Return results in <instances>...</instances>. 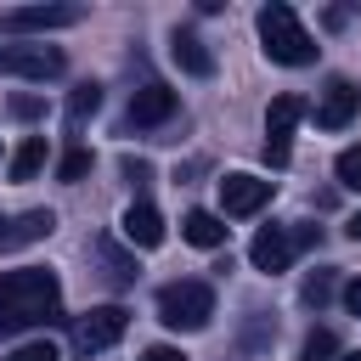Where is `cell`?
Here are the masks:
<instances>
[{
	"instance_id": "1",
	"label": "cell",
	"mask_w": 361,
	"mask_h": 361,
	"mask_svg": "<svg viewBox=\"0 0 361 361\" xmlns=\"http://www.w3.org/2000/svg\"><path fill=\"white\" fill-rule=\"evenodd\" d=\"M62 316V282L51 265H17L0 271V333L45 327Z\"/></svg>"
},
{
	"instance_id": "2",
	"label": "cell",
	"mask_w": 361,
	"mask_h": 361,
	"mask_svg": "<svg viewBox=\"0 0 361 361\" xmlns=\"http://www.w3.org/2000/svg\"><path fill=\"white\" fill-rule=\"evenodd\" d=\"M259 45H265V56L282 62V68L316 62V39L305 34V23L293 17V6H282V0H271V6L259 11Z\"/></svg>"
},
{
	"instance_id": "3",
	"label": "cell",
	"mask_w": 361,
	"mask_h": 361,
	"mask_svg": "<svg viewBox=\"0 0 361 361\" xmlns=\"http://www.w3.org/2000/svg\"><path fill=\"white\" fill-rule=\"evenodd\" d=\"M209 316H214V288H209V282L180 276V282H164V288H158V322H164V327H175V333H203Z\"/></svg>"
},
{
	"instance_id": "4",
	"label": "cell",
	"mask_w": 361,
	"mask_h": 361,
	"mask_svg": "<svg viewBox=\"0 0 361 361\" xmlns=\"http://www.w3.org/2000/svg\"><path fill=\"white\" fill-rule=\"evenodd\" d=\"M305 243H316V231H310V226H299V231H288V226H265V231H254L248 259H254V271L276 276V271H288V265H293V254H299Z\"/></svg>"
},
{
	"instance_id": "5",
	"label": "cell",
	"mask_w": 361,
	"mask_h": 361,
	"mask_svg": "<svg viewBox=\"0 0 361 361\" xmlns=\"http://www.w3.org/2000/svg\"><path fill=\"white\" fill-rule=\"evenodd\" d=\"M299 118H305V102H299L293 90H282V96L265 107V164H271V169H282V164L293 158V130H299Z\"/></svg>"
},
{
	"instance_id": "6",
	"label": "cell",
	"mask_w": 361,
	"mask_h": 361,
	"mask_svg": "<svg viewBox=\"0 0 361 361\" xmlns=\"http://www.w3.org/2000/svg\"><path fill=\"white\" fill-rule=\"evenodd\" d=\"M124 333H130V310H124V305H96V310H85V316H73V344H79L85 355L113 350Z\"/></svg>"
},
{
	"instance_id": "7",
	"label": "cell",
	"mask_w": 361,
	"mask_h": 361,
	"mask_svg": "<svg viewBox=\"0 0 361 361\" xmlns=\"http://www.w3.org/2000/svg\"><path fill=\"white\" fill-rule=\"evenodd\" d=\"M68 68V56L56 45H0V73L17 79H56Z\"/></svg>"
},
{
	"instance_id": "8",
	"label": "cell",
	"mask_w": 361,
	"mask_h": 361,
	"mask_svg": "<svg viewBox=\"0 0 361 361\" xmlns=\"http://www.w3.org/2000/svg\"><path fill=\"white\" fill-rule=\"evenodd\" d=\"M265 203H271V180L243 175V169L220 180V209H226V214H259Z\"/></svg>"
},
{
	"instance_id": "9",
	"label": "cell",
	"mask_w": 361,
	"mask_h": 361,
	"mask_svg": "<svg viewBox=\"0 0 361 361\" xmlns=\"http://www.w3.org/2000/svg\"><path fill=\"white\" fill-rule=\"evenodd\" d=\"M51 231H56V214H51V209H23V214H6V220H0V254L28 248V243H39V237H51Z\"/></svg>"
},
{
	"instance_id": "10",
	"label": "cell",
	"mask_w": 361,
	"mask_h": 361,
	"mask_svg": "<svg viewBox=\"0 0 361 361\" xmlns=\"http://www.w3.org/2000/svg\"><path fill=\"white\" fill-rule=\"evenodd\" d=\"M79 17H85V6H17V11L0 17V28L6 34H28V28H68Z\"/></svg>"
},
{
	"instance_id": "11",
	"label": "cell",
	"mask_w": 361,
	"mask_h": 361,
	"mask_svg": "<svg viewBox=\"0 0 361 361\" xmlns=\"http://www.w3.org/2000/svg\"><path fill=\"white\" fill-rule=\"evenodd\" d=\"M175 118V90L169 85H141L130 96V124L135 130H152V124H169Z\"/></svg>"
},
{
	"instance_id": "12",
	"label": "cell",
	"mask_w": 361,
	"mask_h": 361,
	"mask_svg": "<svg viewBox=\"0 0 361 361\" xmlns=\"http://www.w3.org/2000/svg\"><path fill=\"white\" fill-rule=\"evenodd\" d=\"M355 107H361V90H355L350 79H327L322 107H316V124H322V130H344V124L355 118Z\"/></svg>"
},
{
	"instance_id": "13",
	"label": "cell",
	"mask_w": 361,
	"mask_h": 361,
	"mask_svg": "<svg viewBox=\"0 0 361 361\" xmlns=\"http://www.w3.org/2000/svg\"><path fill=\"white\" fill-rule=\"evenodd\" d=\"M169 56H175V68L192 73V79H209V73H214V56H209V45H203L192 28H175V34H169Z\"/></svg>"
},
{
	"instance_id": "14",
	"label": "cell",
	"mask_w": 361,
	"mask_h": 361,
	"mask_svg": "<svg viewBox=\"0 0 361 361\" xmlns=\"http://www.w3.org/2000/svg\"><path fill=\"white\" fill-rule=\"evenodd\" d=\"M124 243H130V248H158V243H164V214H158L147 197L124 209Z\"/></svg>"
},
{
	"instance_id": "15",
	"label": "cell",
	"mask_w": 361,
	"mask_h": 361,
	"mask_svg": "<svg viewBox=\"0 0 361 361\" xmlns=\"http://www.w3.org/2000/svg\"><path fill=\"white\" fill-rule=\"evenodd\" d=\"M180 237H186L192 248H220V243H226V220H220V214H209V209H186Z\"/></svg>"
},
{
	"instance_id": "16",
	"label": "cell",
	"mask_w": 361,
	"mask_h": 361,
	"mask_svg": "<svg viewBox=\"0 0 361 361\" xmlns=\"http://www.w3.org/2000/svg\"><path fill=\"white\" fill-rule=\"evenodd\" d=\"M45 152H51V147H45V135H28V141L11 152V164H6V169H11V180H34V175L45 169Z\"/></svg>"
},
{
	"instance_id": "17",
	"label": "cell",
	"mask_w": 361,
	"mask_h": 361,
	"mask_svg": "<svg viewBox=\"0 0 361 361\" xmlns=\"http://www.w3.org/2000/svg\"><path fill=\"white\" fill-rule=\"evenodd\" d=\"M96 254H102V265H107V282H113V288H130V282H135V259H124L113 243H96Z\"/></svg>"
},
{
	"instance_id": "18",
	"label": "cell",
	"mask_w": 361,
	"mask_h": 361,
	"mask_svg": "<svg viewBox=\"0 0 361 361\" xmlns=\"http://www.w3.org/2000/svg\"><path fill=\"white\" fill-rule=\"evenodd\" d=\"M96 107H102V85H79V90L68 96V124L79 130V124H85V118H90Z\"/></svg>"
},
{
	"instance_id": "19",
	"label": "cell",
	"mask_w": 361,
	"mask_h": 361,
	"mask_svg": "<svg viewBox=\"0 0 361 361\" xmlns=\"http://www.w3.org/2000/svg\"><path fill=\"white\" fill-rule=\"evenodd\" d=\"M333 169H338V186H350V192H361V141H355V147H344Z\"/></svg>"
},
{
	"instance_id": "20",
	"label": "cell",
	"mask_w": 361,
	"mask_h": 361,
	"mask_svg": "<svg viewBox=\"0 0 361 361\" xmlns=\"http://www.w3.org/2000/svg\"><path fill=\"white\" fill-rule=\"evenodd\" d=\"M85 175H90V147H73V152L56 164V180H68V186H73V180H85Z\"/></svg>"
},
{
	"instance_id": "21",
	"label": "cell",
	"mask_w": 361,
	"mask_h": 361,
	"mask_svg": "<svg viewBox=\"0 0 361 361\" xmlns=\"http://www.w3.org/2000/svg\"><path fill=\"white\" fill-rule=\"evenodd\" d=\"M305 361H338V338H333L327 327H316V333L305 338Z\"/></svg>"
},
{
	"instance_id": "22",
	"label": "cell",
	"mask_w": 361,
	"mask_h": 361,
	"mask_svg": "<svg viewBox=\"0 0 361 361\" xmlns=\"http://www.w3.org/2000/svg\"><path fill=\"white\" fill-rule=\"evenodd\" d=\"M327 299H333V271H316V276L305 282V305H316V310H322Z\"/></svg>"
},
{
	"instance_id": "23",
	"label": "cell",
	"mask_w": 361,
	"mask_h": 361,
	"mask_svg": "<svg viewBox=\"0 0 361 361\" xmlns=\"http://www.w3.org/2000/svg\"><path fill=\"white\" fill-rule=\"evenodd\" d=\"M6 361H56V344L51 338H34V344H17Z\"/></svg>"
},
{
	"instance_id": "24",
	"label": "cell",
	"mask_w": 361,
	"mask_h": 361,
	"mask_svg": "<svg viewBox=\"0 0 361 361\" xmlns=\"http://www.w3.org/2000/svg\"><path fill=\"white\" fill-rule=\"evenodd\" d=\"M39 113H45L39 96H11V118H39Z\"/></svg>"
},
{
	"instance_id": "25",
	"label": "cell",
	"mask_w": 361,
	"mask_h": 361,
	"mask_svg": "<svg viewBox=\"0 0 361 361\" xmlns=\"http://www.w3.org/2000/svg\"><path fill=\"white\" fill-rule=\"evenodd\" d=\"M124 175H130L135 186H147V180H152V169H147V164H135V158H124Z\"/></svg>"
},
{
	"instance_id": "26",
	"label": "cell",
	"mask_w": 361,
	"mask_h": 361,
	"mask_svg": "<svg viewBox=\"0 0 361 361\" xmlns=\"http://www.w3.org/2000/svg\"><path fill=\"white\" fill-rule=\"evenodd\" d=\"M141 361H186V355H180V350H169V344H152Z\"/></svg>"
},
{
	"instance_id": "27",
	"label": "cell",
	"mask_w": 361,
	"mask_h": 361,
	"mask_svg": "<svg viewBox=\"0 0 361 361\" xmlns=\"http://www.w3.org/2000/svg\"><path fill=\"white\" fill-rule=\"evenodd\" d=\"M344 305L361 316V276H355V282H344Z\"/></svg>"
},
{
	"instance_id": "28",
	"label": "cell",
	"mask_w": 361,
	"mask_h": 361,
	"mask_svg": "<svg viewBox=\"0 0 361 361\" xmlns=\"http://www.w3.org/2000/svg\"><path fill=\"white\" fill-rule=\"evenodd\" d=\"M350 237H355V243H361V209H355V214H350Z\"/></svg>"
},
{
	"instance_id": "29",
	"label": "cell",
	"mask_w": 361,
	"mask_h": 361,
	"mask_svg": "<svg viewBox=\"0 0 361 361\" xmlns=\"http://www.w3.org/2000/svg\"><path fill=\"white\" fill-rule=\"evenodd\" d=\"M338 361H361V350H338Z\"/></svg>"
}]
</instances>
